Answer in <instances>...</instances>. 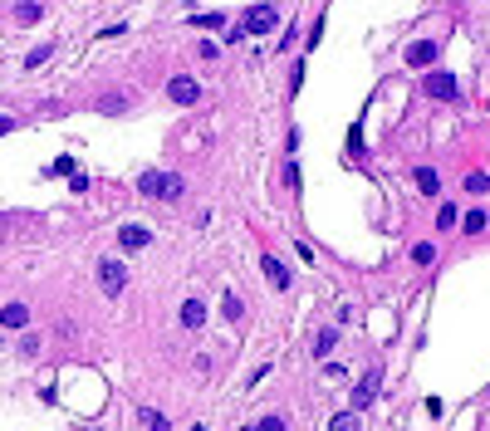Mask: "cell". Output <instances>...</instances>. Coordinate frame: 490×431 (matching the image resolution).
<instances>
[{"label": "cell", "instance_id": "cell-16", "mask_svg": "<svg viewBox=\"0 0 490 431\" xmlns=\"http://www.w3.org/2000/svg\"><path fill=\"white\" fill-rule=\"evenodd\" d=\"M142 427H147V431H167V427H172V417H167V412H152V407H147V412H142Z\"/></svg>", "mask_w": 490, "mask_h": 431}, {"label": "cell", "instance_id": "cell-5", "mask_svg": "<svg viewBox=\"0 0 490 431\" xmlns=\"http://www.w3.org/2000/svg\"><path fill=\"white\" fill-rule=\"evenodd\" d=\"M275 20H280L275 5H250V15H245V35H270Z\"/></svg>", "mask_w": 490, "mask_h": 431}, {"label": "cell", "instance_id": "cell-24", "mask_svg": "<svg viewBox=\"0 0 490 431\" xmlns=\"http://www.w3.org/2000/svg\"><path fill=\"white\" fill-rule=\"evenodd\" d=\"M255 431H285V417H275V412H270V417H260V427Z\"/></svg>", "mask_w": 490, "mask_h": 431}, {"label": "cell", "instance_id": "cell-21", "mask_svg": "<svg viewBox=\"0 0 490 431\" xmlns=\"http://www.w3.org/2000/svg\"><path fill=\"white\" fill-rule=\"evenodd\" d=\"M221 309H226V319H231V323H235L240 314H245V304H240L235 294H226V299H221Z\"/></svg>", "mask_w": 490, "mask_h": 431}, {"label": "cell", "instance_id": "cell-19", "mask_svg": "<svg viewBox=\"0 0 490 431\" xmlns=\"http://www.w3.org/2000/svg\"><path fill=\"white\" fill-rule=\"evenodd\" d=\"M412 260H417V265H431V260H436V245H431V240L412 245Z\"/></svg>", "mask_w": 490, "mask_h": 431}, {"label": "cell", "instance_id": "cell-17", "mask_svg": "<svg viewBox=\"0 0 490 431\" xmlns=\"http://www.w3.org/2000/svg\"><path fill=\"white\" fill-rule=\"evenodd\" d=\"M49 54H54V44H35V49L25 54V69H39V64H44Z\"/></svg>", "mask_w": 490, "mask_h": 431}, {"label": "cell", "instance_id": "cell-6", "mask_svg": "<svg viewBox=\"0 0 490 431\" xmlns=\"http://www.w3.org/2000/svg\"><path fill=\"white\" fill-rule=\"evenodd\" d=\"M378 382H383V368H368V373H363V382L353 387V412H363V407L378 397Z\"/></svg>", "mask_w": 490, "mask_h": 431}, {"label": "cell", "instance_id": "cell-3", "mask_svg": "<svg viewBox=\"0 0 490 431\" xmlns=\"http://www.w3.org/2000/svg\"><path fill=\"white\" fill-rule=\"evenodd\" d=\"M167 99L177 108H196V99H201V84H196L192 74H172L167 79Z\"/></svg>", "mask_w": 490, "mask_h": 431}, {"label": "cell", "instance_id": "cell-9", "mask_svg": "<svg viewBox=\"0 0 490 431\" xmlns=\"http://www.w3.org/2000/svg\"><path fill=\"white\" fill-rule=\"evenodd\" d=\"M30 323V304H20V299H10V304H0V328H25Z\"/></svg>", "mask_w": 490, "mask_h": 431}, {"label": "cell", "instance_id": "cell-20", "mask_svg": "<svg viewBox=\"0 0 490 431\" xmlns=\"http://www.w3.org/2000/svg\"><path fill=\"white\" fill-rule=\"evenodd\" d=\"M456 220H461L456 206H441V211H436V225H441V230H456Z\"/></svg>", "mask_w": 490, "mask_h": 431}, {"label": "cell", "instance_id": "cell-1", "mask_svg": "<svg viewBox=\"0 0 490 431\" xmlns=\"http://www.w3.org/2000/svg\"><path fill=\"white\" fill-rule=\"evenodd\" d=\"M137 192L152 196V201H177V196L187 192V182H182L177 172H147V177H137Z\"/></svg>", "mask_w": 490, "mask_h": 431}, {"label": "cell", "instance_id": "cell-11", "mask_svg": "<svg viewBox=\"0 0 490 431\" xmlns=\"http://www.w3.org/2000/svg\"><path fill=\"white\" fill-rule=\"evenodd\" d=\"M412 177H417V192H427V196H441V177H436V167H417Z\"/></svg>", "mask_w": 490, "mask_h": 431}, {"label": "cell", "instance_id": "cell-12", "mask_svg": "<svg viewBox=\"0 0 490 431\" xmlns=\"http://www.w3.org/2000/svg\"><path fill=\"white\" fill-rule=\"evenodd\" d=\"M201 323H206V304H201V299H187V304H182V328H201Z\"/></svg>", "mask_w": 490, "mask_h": 431}, {"label": "cell", "instance_id": "cell-22", "mask_svg": "<svg viewBox=\"0 0 490 431\" xmlns=\"http://www.w3.org/2000/svg\"><path fill=\"white\" fill-rule=\"evenodd\" d=\"M466 192H490V177L486 172H471V177H466Z\"/></svg>", "mask_w": 490, "mask_h": 431}, {"label": "cell", "instance_id": "cell-27", "mask_svg": "<svg viewBox=\"0 0 490 431\" xmlns=\"http://www.w3.org/2000/svg\"><path fill=\"white\" fill-rule=\"evenodd\" d=\"M15 127H20V123H15L10 113H0V137H5V132H15Z\"/></svg>", "mask_w": 490, "mask_h": 431}, {"label": "cell", "instance_id": "cell-26", "mask_svg": "<svg viewBox=\"0 0 490 431\" xmlns=\"http://www.w3.org/2000/svg\"><path fill=\"white\" fill-rule=\"evenodd\" d=\"M240 39H250V35H245V25H231V30H226V44H240Z\"/></svg>", "mask_w": 490, "mask_h": 431}, {"label": "cell", "instance_id": "cell-18", "mask_svg": "<svg viewBox=\"0 0 490 431\" xmlns=\"http://www.w3.org/2000/svg\"><path fill=\"white\" fill-rule=\"evenodd\" d=\"M329 431H358V412H338V417L329 422Z\"/></svg>", "mask_w": 490, "mask_h": 431}, {"label": "cell", "instance_id": "cell-2", "mask_svg": "<svg viewBox=\"0 0 490 431\" xmlns=\"http://www.w3.org/2000/svg\"><path fill=\"white\" fill-rule=\"evenodd\" d=\"M98 285H103V294H113V299L128 289V270H123L118 255H103V260H98Z\"/></svg>", "mask_w": 490, "mask_h": 431}, {"label": "cell", "instance_id": "cell-25", "mask_svg": "<svg viewBox=\"0 0 490 431\" xmlns=\"http://www.w3.org/2000/svg\"><path fill=\"white\" fill-rule=\"evenodd\" d=\"M196 25H201V30H221V25H226V15H196Z\"/></svg>", "mask_w": 490, "mask_h": 431}, {"label": "cell", "instance_id": "cell-28", "mask_svg": "<svg viewBox=\"0 0 490 431\" xmlns=\"http://www.w3.org/2000/svg\"><path fill=\"white\" fill-rule=\"evenodd\" d=\"M240 431H255V427H240Z\"/></svg>", "mask_w": 490, "mask_h": 431}, {"label": "cell", "instance_id": "cell-7", "mask_svg": "<svg viewBox=\"0 0 490 431\" xmlns=\"http://www.w3.org/2000/svg\"><path fill=\"white\" fill-rule=\"evenodd\" d=\"M436 54H441L436 39H417V44H407V64H412V69H431Z\"/></svg>", "mask_w": 490, "mask_h": 431}, {"label": "cell", "instance_id": "cell-14", "mask_svg": "<svg viewBox=\"0 0 490 431\" xmlns=\"http://www.w3.org/2000/svg\"><path fill=\"white\" fill-rule=\"evenodd\" d=\"M39 15H44V10H39L35 0H20V5H15V25H39Z\"/></svg>", "mask_w": 490, "mask_h": 431}, {"label": "cell", "instance_id": "cell-8", "mask_svg": "<svg viewBox=\"0 0 490 431\" xmlns=\"http://www.w3.org/2000/svg\"><path fill=\"white\" fill-rule=\"evenodd\" d=\"M147 245H152V230H142V225H123L118 230V250L133 255V250H147Z\"/></svg>", "mask_w": 490, "mask_h": 431}, {"label": "cell", "instance_id": "cell-10", "mask_svg": "<svg viewBox=\"0 0 490 431\" xmlns=\"http://www.w3.org/2000/svg\"><path fill=\"white\" fill-rule=\"evenodd\" d=\"M260 270H265V280H270L275 289H290V265H285L280 255H265V260H260Z\"/></svg>", "mask_w": 490, "mask_h": 431}, {"label": "cell", "instance_id": "cell-4", "mask_svg": "<svg viewBox=\"0 0 490 431\" xmlns=\"http://www.w3.org/2000/svg\"><path fill=\"white\" fill-rule=\"evenodd\" d=\"M427 99H461V84H456V74H446V69H427Z\"/></svg>", "mask_w": 490, "mask_h": 431}, {"label": "cell", "instance_id": "cell-13", "mask_svg": "<svg viewBox=\"0 0 490 431\" xmlns=\"http://www.w3.org/2000/svg\"><path fill=\"white\" fill-rule=\"evenodd\" d=\"M486 220H490V211H481V206H471V211L461 216V220H456V225H461V230H466V235H481V230H486Z\"/></svg>", "mask_w": 490, "mask_h": 431}, {"label": "cell", "instance_id": "cell-15", "mask_svg": "<svg viewBox=\"0 0 490 431\" xmlns=\"http://www.w3.org/2000/svg\"><path fill=\"white\" fill-rule=\"evenodd\" d=\"M333 343H338V328H324V333L314 338V358H329V353H333Z\"/></svg>", "mask_w": 490, "mask_h": 431}, {"label": "cell", "instance_id": "cell-23", "mask_svg": "<svg viewBox=\"0 0 490 431\" xmlns=\"http://www.w3.org/2000/svg\"><path fill=\"white\" fill-rule=\"evenodd\" d=\"M280 182H285L290 192H299V167H294V162H285V177H280Z\"/></svg>", "mask_w": 490, "mask_h": 431}]
</instances>
